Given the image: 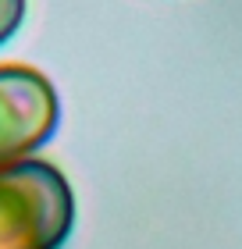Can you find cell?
Masks as SVG:
<instances>
[{
    "label": "cell",
    "instance_id": "6da1fadb",
    "mask_svg": "<svg viewBox=\"0 0 242 249\" xmlns=\"http://www.w3.org/2000/svg\"><path fill=\"white\" fill-rule=\"evenodd\" d=\"M75 221L72 185L43 160L0 167V249H61Z\"/></svg>",
    "mask_w": 242,
    "mask_h": 249
},
{
    "label": "cell",
    "instance_id": "7a4b0ae2",
    "mask_svg": "<svg viewBox=\"0 0 242 249\" xmlns=\"http://www.w3.org/2000/svg\"><path fill=\"white\" fill-rule=\"evenodd\" d=\"M61 104L54 86L32 68L0 64V167L29 160L57 132Z\"/></svg>",
    "mask_w": 242,
    "mask_h": 249
},
{
    "label": "cell",
    "instance_id": "3957f363",
    "mask_svg": "<svg viewBox=\"0 0 242 249\" xmlns=\"http://www.w3.org/2000/svg\"><path fill=\"white\" fill-rule=\"evenodd\" d=\"M21 18H25V0H0V47L18 32Z\"/></svg>",
    "mask_w": 242,
    "mask_h": 249
}]
</instances>
